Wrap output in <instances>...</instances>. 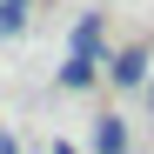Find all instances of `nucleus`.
Returning <instances> with one entry per match:
<instances>
[{
	"mask_svg": "<svg viewBox=\"0 0 154 154\" xmlns=\"http://www.w3.org/2000/svg\"><path fill=\"white\" fill-rule=\"evenodd\" d=\"M107 74H114V87H141V81H147V54H141V47H127V54H114Z\"/></svg>",
	"mask_w": 154,
	"mask_h": 154,
	"instance_id": "obj_1",
	"label": "nucleus"
},
{
	"mask_svg": "<svg viewBox=\"0 0 154 154\" xmlns=\"http://www.w3.org/2000/svg\"><path fill=\"white\" fill-rule=\"evenodd\" d=\"M127 147V121L121 114H100V127H94V154H121Z\"/></svg>",
	"mask_w": 154,
	"mask_h": 154,
	"instance_id": "obj_2",
	"label": "nucleus"
},
{
	"mask_svg": "<svg viewBox=\"0 0 154 154\" xmlns=\"http://www.w3.org/2000/svg\"><path fill=\"white\" fill-rule=\"evenodd\" d=\"M74 60H100V14H87L74 27Z\"/></svg>",
	"mask_w": 154,
	"mask_h": 154,
	"instance_id": "obj_3",
	"label": "nucleus"
},
{
	"mask_svg": "<svg viewBox=\"0 0 154 154\" xmlns=\"http://www.w3.org/2000/svg\"><path fill=\"white\" fill-rule=\"evenodd\" d=\"M87 81H94V60H74V54H67V67H60V87H87Z\"/></svg>",
	"mask_w": 154,
	"mask_h": 154,
	"instance_id": "obj_4",
	"label": "nucleus"
},
{
	"mask_svg": "<svg viewBox=\"0 0 154 154\" xmlns=\"http://www.w3.org/2000/svg\"><path fill=\"white\" fill-rule=\"evenodd\" d=\"M20 20H27V0H0V34H20Z\"/></svg>",
	"mask_w": 154,
	"mask_h": 154,
	"instance_id": "obj_5",
	"label": "nucleus"
},
{
	"mask_svg": "<svg viewBox=\"0 0 154 154\" xmlns=\"http://www.w3.org/2000/svg\"><path fill=\"white\" fill-rule=\"evenodd\" d=\"M54 154H74V147H67V141H54Z\"/></svg>",
	"mask_w": 154,
	"mask_h": 154,
	"instance_id": "obj_6",
	"label": "nucleus"
}]
</instances>
